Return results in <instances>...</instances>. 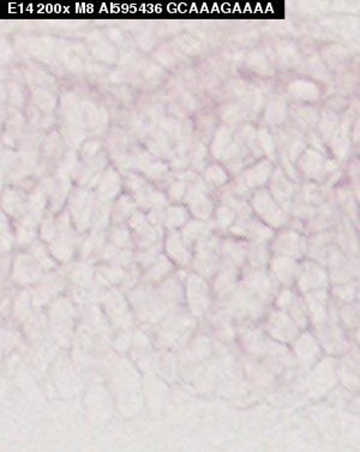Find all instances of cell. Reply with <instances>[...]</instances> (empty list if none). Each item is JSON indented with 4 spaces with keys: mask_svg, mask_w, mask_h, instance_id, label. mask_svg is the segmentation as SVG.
<instances>
[{
    "mask_svg": "<svg viewBox=\"0 0 360 452\" xmlns=\"http://www.w3.org/2000/svg\"><path fill=\"white\" fill-rule=\"evenodd\" d=\"M265 330L270 337L280 343H292L299 332V328L292 318L286 312L278 310L268 315Z\"/></svg>",
    "mask_w": 360,
    "mask_h": 452,
    "instance_id": "obj_1",
    "label": "cell"
},
{
    "mask_svg": "<svg viewBox=\"0 0 360 452\" xmlns=\"http://www.w3.org/2000/svg\"><path fill=\"white\" fill-rule=\"evenodd\" d=\"M187 302L189 310L196 317L208 313L211 305V294L205 281L192 277L187 288Z\"/></svg>",
    "mask_w": 360,
    "mask_h": 452,
    "instance_id": "obj_2",
    "label": "cell"
},
{
    "mask_svg": "<svg viewBox=\"0 0 360 452\" xmlns=\"http://www.w3.org/2000/svg\"><path fill=\"white\" fill-rule=\"evenodd\" d=\"M232 305L236 312L247 318H258L263 312V302L250 291L234 294Z\"/></svg>",
    "mask_w": 360,
    "mask_h": 452,
    "instance_id": "obj_3",
    "label": "cell"
},
{
    "mask_svg": "<svg viewBox=\"0 0 360 452\" xmlns=\"http://www.w3.org/2000/svg\"><path fill=\"white\" fill-rule=\"evenodd\" d=\"M294 351L301 362L311 365L319 355V346L315 337L311 333L306 332L294 339Z\"/></svg>",
    "mask_w": 360,
    "mask_h": 452,
    "instance_id": "obj_4",
    "label": "cell"
},
{
    "mask_svg": "<svg viewBox=\"0 0 360 452\" xmlns=\"http://www.w3.org/2000/svg\"><path fill=\"white\" fill-rule=\"evenodd\" d=\"M305 303L309 312V317L315 325L324 323L327 317V305H328V294L323 291L306 294Z\"/></svg>",
    "mask_w": 360,
    "mask_h": 452,
    "instance_id": "obj_5",
    "label": "cell"
},
{
    "mask_svg": "<svg viewBox=\"0 0 360 452\" xmlns=\"http://www.w3.org/2000/svg\"><path fill=\"white\" fill-rule=\"evenodd\" d=\"M286 310L288 312V315L292 318L293 321L296 323L298 328H305L309 325V319H310V317H309L305 300H303L301 296H294V299L288 305Z\"/></svg>",
    "mask_w": 360,
    "mask_h": 452,
    "instance_id": "obj_6",
    "label": "cell"
},
{
    "mask_svg": "<svg viewBox=\"0 0 360 452\" xmlns=\"http://www.w3.org/2000/svg\"><path fill=\"white\" fill-rule=\"evenodd\" d=\"M296 294H293V291L288 290V289H285V290L281 291L280 294L276 295V299H275V305L278 310H286L288 305L292 302L293 299H294Z\"/></svg>",
    "mask_w": 360,
    "mask_h": 452,
    "instance_id": "obj_7",
    "label": "cell"
}]
</instances>
